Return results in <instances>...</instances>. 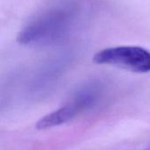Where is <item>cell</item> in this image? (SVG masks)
Listing matches in <instances>:
<instances>
[{
	"instance_id": "1",
	"label": "cell",
	"mask_w": 150,
	"mask_h": 150,
	"mask_svg": "<svg viewBox=\"0 0 150 150\" xmlns=\"http://www.w3.org/2000/svg\"><path fill=\"white\" fill-rule=\"evenodd\" d=\"M74 18L68 7L51 8L30 21L18 33L17 40L25 46H43L52 43L69 30Z\"/></svg>"
},
{
	"instance_id": "2",
	"label": "cell",
	"mask_w": 150,
	"mask_h": 150,
	"mask_svg": "<svg viewBox=\"0 0 150 150\" xmlns=\"http://www.w3.org/2000/svg\"><path fill=\"white\" fill-rule=\"evenodd\" d=\"M92 60L97 64L112 65L135 73L150 72V53L140 47L105 48L97 52Z\"/></svg>"
},
{
	"instance_id": "3",
	"label": "cell",
	"mask_w": 150,
	"mask_h": 150,
	"mask_svg": "<svg viewBox=\"0 0 150 150\" xmlns=\"http://www.w3.org/2000/svg\"><path fill=\"white\" fill-rule=\"evenodd\" d=\"M98 93V90L94 86H89L79 91L63 106L38 120L36 128L39 130L47 129L72 120L78 114L95 104Z\"/></svg>"
}]
</instances>
